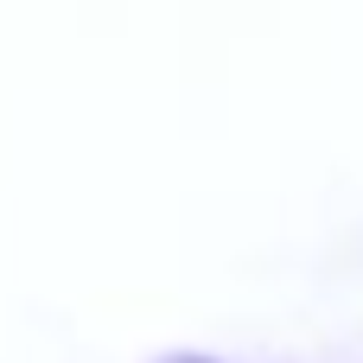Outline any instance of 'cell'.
I'll list each match as a JSON object with an SVG mask.
<instances>
[{
    "label": "cell",
    "mask_w": 363,
    "mask_h": 363,
    "mask_svg": "<svg viewBox=\"0 0 363 363\" xmlns=\"http://www.w3.org/2000/svg\"><path fill=\"white\" fill-rule=\"evenodd\" d=\"M153 363H211V357H198V351H172V357H153Z\"/></svg>",
    "instance_id": "6da1fadb"
}]
</instances>
